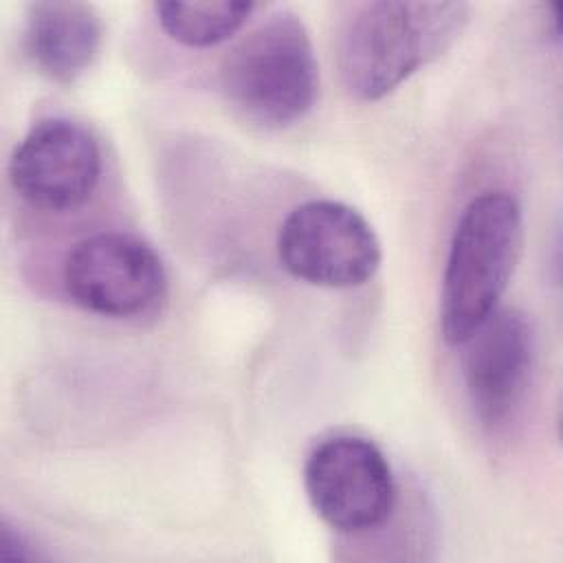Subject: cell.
<instances>
[{
	"label": "cell",
	"instance_id": "1",
	"mask_svg": "<svg viewBox=\"0 0 563 563\" xmlns=\"http://www.w3.org/2000/svg\"><path fill=\"white\" fill-rule=\"evenodd\" d=\"M466 22V2L372 0L352 4L336 33L341 84L354 99H383L420 66L440 57Z\"/></svg>",
	"mask_w": 563,
	"mask_h": 563
},
{
	"label": "cell",
	"instance_id": "2",
	"mask_svg": "<svg viewBox=\"0 0 563 563\" xmlns=\"http://www.w3.org/2000/svg\"><path fill=\"white\" fill-rule=\"evenodd\" d=\"M523 242V216L508 191H484L462 211L444 266L440 330L460 345L499 306L517 268Z\"/></svg>",
	"mask_w": 563,
	"mask_h": 563
},
{
	"label": "cell",
	"instance_id": "3",
	"mask_svg": "<svg viewBox=\"0 0 563 563\" xmlns=\"http://www.w3.org/2000/svg\"><path fill=\"white\" fill-rule=\"evenodd\" d=\"M224 99L264 128L301 121L319 95V66L306 24L279 9L242 37L220 64Z\"/></svg>",
	"mask_w": 563,
	"mask_h": 563
},
{
	"label": "cell",
	"instance_id": "4",
	"mask_svg": "<svg viewBox=\"0 0 563 563\" xmlns=\"http://www.w3.org/2000/svg\"><path fill=\"white\" fill-rule=\"evenodd\" d=\"M277 257L297 279L323 288H354L380 266V242L372 224L339 200L295 207L277 233Z\"/></svg>",
	"mask_w": 563,
	"mask_h": 563
},
{
	"label": "cell",
	"instance_id": "5",
	"mask_svg": "<svg viewBox=\"0 0 563 563\" xmlns=\"http://www.w3.org/2000/svg\"><path fill=\"white\" fill-rule=\"evenodd\" d=\"M68 297L88 312L130 319L156 308L167 292L161 257L143 240L101 231L79 240L64 262Z\"/></svg>",
	"mask_w": 563,
	"mask_h": 563
},
{
	"label": "cell",
	"instance_id": "6",
	"mask_svg": "<svg viewBox=\"0 0 563 563\" xmlns=\"http://www.w3.org/2000/svg\"><path fill=\"white\" fill-rule=\"evenodd\" d=\"M303 484L314 512L343 534L378 528L396 504L387 457L372 440L358 435L319 442L306 460Z\"/></svg>",
	"mask_w": 563,
	"mask_h": 563
},
{
	"label": "cell",
	"instance_id": "7",
	"mask_svg": "<svg viewBox=\"0 0 563 563\" xmlns=\"http://www.w3.org/2000/svg\"><path fill=\"white\" fill-rule=\"evenodd\" d=\"M101 176V150L79 121L48 117L37 121L9 161L15 194L35 209L66 213L79 209Z\"/></svg>",
	"mask_w": 563,
	"mask_h": 563
},
{
	"label": "cell",
	"instance_id": "8",
	"mask_svg": "<svg viewBox=\"0 0 563 563\" xmlns=\"http://www.w3.org/2000/svg\"><path fill=\"white\" fill-rule=\"evenodd\" d=\"M464 391L477 420L499 427L521 405L537 358L532 321L517 308H497L462 343Z\"/></svg>",
	"mask_w": 563,
	"mask_h": 563
},
{
	"label": "cell",
	"instance_id": "9",
	"mask_svg": "<svg viewBox=\"0 0 563 563\" xmlns=\"http://www.w3.org/2000/svg\"><path fill=\"white\" fill-rule=\"evenodd\" d=\"M24 48L51 81L70 86L97 59L103 26L97 9L77 0H40L26 7Z\"/></svg>",
	"mask_w": 563,
	"mask_h": 563
},
{
	"label": "cell",
	"instance_id": "10",
	"mask_svg": "<svg viewBox=\"0 0 563 563\" xmlns=\"http://www.w3.org/2000/svg\"><path fill=\"white\" fill-rule=\"evenodd\" d=\"M257 9L253 2H156L154 11L161 29L178 44L207 48L229 40Z\"/></svg>",
	"mask_w": 563,
	"mask_h": 563
},
{
	"label": "cell",
	"instance_id": "11",
	"mask_svg": "<svg viewBox=\"0 0 563 563\" xmlns=\"http://www.w3.org/2000/svg\"><path fill=\"white\" fill-rule=\"evenodd\" d=\"M0 556L4 561H33L40 559V554L33 550V543L24 537L22 530H18L11 523H2L0 532Z\"/></svg>",
	"mask_w": 563,
	"mask_h": 563
}]
</instances>
